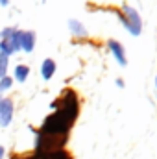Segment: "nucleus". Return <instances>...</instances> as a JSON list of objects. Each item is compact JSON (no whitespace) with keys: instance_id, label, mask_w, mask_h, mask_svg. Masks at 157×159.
Returning <instances> with one entry per match:
<instances>
[{"instance_id":"obj_1","label":"nucleus","mask_w":157,"mask_h":159,"mask_svg":"<svg viewBox=\"0 0 157 159\" xmlns=\"http://www.w3.org/2000/svg\"><path fill=\"white\" fill-rule=\"evenodd\" d=\"M79 115V100L72 89H65L57 98V107L52 115L43 120L41 129L48 135H69Z\"/></svg>"},{"instance_id":"obj_2","label":"nucleus","mask_w":157,"mask_h":159,"mask_svg":"<svg viewBox=\"0 0 157 159\" xmlns=\"http://www.w3.org/2000/svg\"><path fill=\"white\" fill-rule=\"evenodd\" d=\"M32 131H35L32 128ZM69 141V135H48L43 131H35V156L41 157L44 154H50L54 150H63Z\"/></svg>"},{"instance_id":"obj_3","label":"nucleus","mask_w":157,"mask_h":159,"mask_svg":"<svg viewBox=\"0 0 157 159\" xmlns=\"http://www.w3.org/2000/svg\"><path fill=\"white\" fill-rule=\"evenodd\" d=\"M118 19L122 20V24L126 26V30L131 35H135V37L141 35V32H142V20H141V15H139V11L135 7L124 4L122 6V11L118 13Z\"/></svg>"},{"instance_id":"obj_4","label":"nucleus","mask_w":157,"mask_h":159,"mask_svg":"<svg viewBox=\"0 0 157 159\" xmlns=\"http://www.w3.org/2000/svg\"><path fill=\"white\" fill-rule=\"evenodd\" d=\"M13 113H15V104L11 98L4 96L2 107H0V128H7L13 120Z\"/></svg>"},{"instance_id":"obj_5","label":"nucleus","mask_w":157,"mask_h":159,"mask_svg":"<svg viewBox=\"0 0 157 159\" xmlns=\"http://www.w3.org/2000/svg\"><path fill=\"white\" fill-rule=\"evenodd\" d=\"M35 41H37V35L34 30H20V50L22 52H26V54L34 52Z\"/></svg>"},{"instance_id":"obj_6","label":"nucleus","mask_w":157,"mask_h":159,"mask_svg":"<svg viewBox=\"0 0 157 159\" xmlns=\"http://www.w3.org/2000/svg\"><path fill=\"white\" fill-rule=\"evenodd\" d=\"M107 46H109L111 54L115 56V59L118 61V65H120V67H126V65H128V57H126V52H124L122 43H118V41H115V39H109L107 41Z\"/></svg>"},{"instance_id":"obj_7","label":"nucleus","mask_w":157,"mask_h":159,"mask_svg":"<svg viewBox=\"0 0 157 159\" xmlns=\"http://www.w3.org/2000/svg\"><path fill=\"white\" fill-rule=\"evenodd\" d=\"M56 69H57L56 61H54L52 57H46V59L43 61V65H41V76H43V80H44V81L52 80V76L56 74Z\"/></svg>"},{"instance_id":"obj_8","label":"nucleus","mask_w":157,"mask_h":159,"mask_svg":"<svg viewBox=\"0 0 157 159\" xmlns=\"http://www.w3.org/2000/svg\"><path fill=\"white\" fill-rule=\"evenodd\" d=\"M69 30L72 32V35H76V37H81V39H85L89 34H87V30H85V26L79 22V20H76V19H70L69 20Z\"/></svg>"},{"instance_id":"obj_9","label":"nucleus","mask_w":157,"mask_h":159,"mask_svg":"<svg viewBox=\"0 0 157 159\" xmlns=\"http://www.w3.org/2000/svg\"><path fill=\"white\" fill-rule=\"evenodd\" d=\"M6 43H7V46L11 48V52L15 54V52H19L20 50V30H15L7 39H4Z\"/></svg>"},{"instance_id":"obj_10","label":"nucleus","mask_w":157,"mask_h":159,"mask_svg":"<svg viewBox=\"0 0 157 159\" xmlns=\"http://www.w3.org/2000/svg\"><path fill=\"white\" fill-rule=\"evenodd\" d=\"M30 76V67L28 65H17L15 67V72H13V80H17V81H20V83H24L26 80Z\"/></svg>"},{"instance_id":"obj_11","label":"nucleus","mask_w":157,"mask_h":159,"mask_svg":"<svg viewBox=\"0 0 157 159\" xmlns=\"http://www.w3.org/2000/svg\"><path fill=\"white\" fill-rule=\"evenodd\" d=\"M39 159H72V156L63 148V150H54V152H50V154H44V156H41Z\"/></svg>"},{"instance_id":"obj_12","label":"nucleus","mask_w":157,"mask_h":159,"mask_svg":"<svg viewBox=\"0 0 157 159\" xmlns=\"http://www.w3.org/2000/svg\"><path fill=\"white\" fill-rule=\"evenodd\" d=\"M7 67H9V57L0 56V78L7 76Z\"/></svg>"},{"instance_id":"obj_13","label":"nucleus","mask_w":157,"mask_h":159,"mask_svg":"<svg viewBox=\"0 0 157 159\" xmlns=\"http://www.w3.org/2000/svg\"><path fill=\"white\" fill-rule=\"evenodd\" d=\"M11 85H13V78H9V76L0 78V94H2L4 91H9V89H11Z\"/></svg>"},{"instance_id":"obj_14","label":"nucleus","mask_w":157,"mask_h":159,"mask_svg":"<svg viewBox=\"0 0 157 159\" xmlns=\"http://www.w3.org/2000/svg\"><path fill=\"white\" fill-rule=\"evenodd\" d=\"M9 159H39L35 154H13Z\"/></svg>"},{"instance_id":"obj_15","label":"nucleus","mask_w":157,"mask_h":159,"mask_svg":"<svg viewBox=\"0 0 157 159\" xmlns=\"http://www.w3.org/2000/svg\"><path fill=\"white\" fill-rule=\"evenodd\" d=\"M15 30H17V28H4V30L0 32V41L7 39V37H9V35H11V34H13Z\"/></svg>"},{"instance_id":"obj_16","label":"nucleus","mask_w":157,"mask_h":159,"mask_svg":"<svg viewBox=\"0 0 157 159\" xmlns=\"http://www.w3.org/2000/svg\"><path fill=\"white\" fill-rule=\"evenodd\" d=\"M4 156H6V148L0 144V159H4Z\"/></svg>"},{"instance_id":"obj_17","label":"nucleus","mask_w":157,"mask_h":159,"mask_svg":"<svg viewBox=\"0 0 157 159\" xmlns=\"http://www.w3.org/2000/svg\"><path fill=\"white\" fill-rule=\"evenodd\" d=\"M0 6H2V7H7V6H9V0H0Z\"/></svg>"},{"instance_id":"obj_18","label":"nucleus","mask_w":157,"mask_h":159,"mask_svg":"<svg viewBox=\"0 0 157 159\" xmlns=\"http://www.w3.org/2000/svg\"><path fill=\"white\" fill-rule=\"evenodd\" d=\"M117 85H118V87H124V81H122V80L118 78V80H117Z\"/></svg>"},{"instance_id":"obj_19","label":"nucleus","mask_w":157,"mask_h":159,"mask_svg":"<svg viewBox=\"0 0 157 159\" xmlns=\"http://www.w3.org/2000/svg\"><path fill=\"white\" fill-rule=\"evenodd\" d=\"M2 102H4V94H0V107H2Z\"/></svg>"},{"instance_id":"obj_20","label":"nucleus","mask_w":157,"mask_h":159,"mask_svg":"<svg viewBox=\"0 0 157 159\" xmlns=\"http://www.w3.org/2000/svg\"><path fill=\"white\" fill-rule=\"evenodd\" d=\"M155 87H157V78H155Z\"/></svg>"}]
</instances>
